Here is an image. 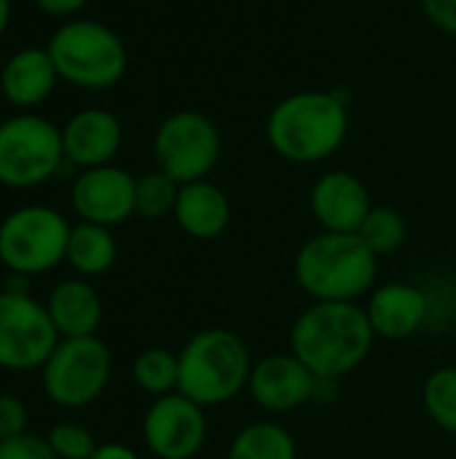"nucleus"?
<instances>
[{
	"label": "nucleus",
	"mask_w": 456,
	"mask_h": 459,
	"mask_svg": "<svg viewBox=\"0 0 456 459\" xmlns=\"http://www.w3.org/2000/svg\"><path fill=\"white\" fill-rule=\"evenodd\" d=\"M374 342L368 312L357 301H312L290 328V352L328 382L360 368Z\"/></svg>",
	"instance_id": "nucleus-1"
},
{
	"label": "nucleus",
	"mask_w": 456,
	"mask_h": 459,
	"mask_svg": "<svg viewBox=\"0 0 456 459\" xmlns=\"http://www.w3.org/2000/svg\"><path fill=\"white\" fill-rule=\"evenodd\" d=\"M349 102L339 91H296L274 105L266 137L274 153L296 164L333 156L349 132Z\"/></svg>",
	"instance_id": "nucleus-2"
},
{
	"label": "nucleus",
	"mask_w": 456,
	"mask_h": 459,
	"mask_svg": "<svg viewBox=\"0 0 456 459\" xmlns=\"http://www.w3.org/2000/svg\"><path fill=\"white\" fill-rule=\"evenodd\" d=\"M296 285L312 301H357L379 277V255L360 234L320 231L293 258Z\"/></svg>",
	"instance_id": "nucleus-3"
},
{
	"label": "nucleus",
	"mask_w": 456,
	"mask_h": 459,
	"mask_svg": "<svg viewBox=\"0 0 456 459\" xmlns=\"http://www.w3.org/2000/svg\"><path fill=\"white\" fill-rule=\"evenodd\" d=\"M177 393H183L202 409L226 406L242 390H247L253 358L245 339H239V333L228 328L196 331L177 352Z\"/></svg>",
	"instance_id": "nucleus-4"
},
{
	"label": "nucleus",
	"mask_w": 456,
	"mask_h": 459,
	"mask_svg": "<svg viewBox=\"0 0 456 459\" xmlns=\"http://www.w3.org/2000/svg\"><path fill=\"white\" fill-rule=\"evenodd\" d=\"M59 78L81 89H110L126 73V46L105 24L75 19L62 24L48 40Z\"/></svg>",
	"instance_id": "nucleus-5"
},
{
	"label": "nucleus",
	"mask_w": 456,
	"mask_h": 459,
	"mask_svg": "<svg viewBox=\"0 0 456 459\" xmlns=\"http://www.w3.org/2000/svg\"><path fill=\"white\" fill-rule=\"evenodd\" d=\"M65 161L62 129L40 116H13L0 124V183L32 188L48 180Z\"/></svg>",
	"instance_id": "nucleus-6"
},
{
	"label": "nucleus",
	"mask_w": 456,
	"mask_h": 459,
	"mask_svg": "<svg viewBox=\"0 0 456 459\" xmlns=\"http://www.w3.org/2000/svg\"><path fill=\"white\" fill-rule=\"evenodd\" d=\"M110 374V350L97 336L62 339L43 363V390L56 406L83 409L105 393Z\"/></svg>",
	"instance_id": "nucleus-7"
},
{
	"label": "nucleus",
	"mask_w": 456,
	"mask_h": 459,
	"mask_svg": "<svg viewBox=\"0 0 456 459\" xmlns=\"http://www.w3.org/2000/svg\"><path fill=\"white\" fill-rule=\"evenodd\" d=\"M70 226L51 207H22L0 223V261L13 274H43L67 255Z\"/></svg>",
	"instance_id": "nucleus-8"
},
{
	"label": "nucleus",
	"mask_w": 456,
	"mask_h": 459,
	"mask_svg": "<svg viewBox=\"0 0 456 459\" xmlns=\"http://www.w3.org/2000/svg\"><path fill=\"white\" fill-rule=\"evenodd\" d=\"M153 159L156 167L180 186L207 180L220 159V132L204 113L177 110L159 124Z\"/></svg>",
	"instance_id": "nucleus-9"
},
{
	"label": "nucleus",
	"mask_w": 456,
	"mask_h": 459,
	"mask_svg": "<svg viewBox=\"0 0 456 459\" xmlns=\"http://www.w3.org/2000/svg\"><path fill=\"white\" fill-rule=\"evenodd\" d=\"M56 344L59 333L43 304L30 293H0V368H43Z\"/></svg>",
	"instance_id": "nucleus-10"
},
{
	"label": "nucleus",
	"mask_w": 456,
	"mask_h": 459,
	"mask_svg": "<svg viewBox=\"0 0 456 459\" xmlns=\"http://www.w3.org/2000/svg\"><path fill=\"white\" fill-rule=\"evenodd\" d=\"M142 438L153 457L194 459L207 444V417L183 393L153 398L142 417Z\"/></svg>",
	"instance_id": "nucleus-11"
},
{
	"label": "nucleus",
	"mask_w": 456,
	"mask_h": 459,
	"mask_svg": "<svg viewBox=\"0 0 456 459\" xmlns=\"http://www.w3.org/2000/svg\"><path fill=\"white\" fill-rule=\"evenodd\" d=\"M247 393L269 414H288L314 401L317 377L293 355H266L253 363Z\"/></svg>",
	"instance_id": "nucleus-12"
},
{
	"label": "nucleus",
	"mask_w": 456,
	"mask_h": 459,
	"mask_svg": "<svg viewBox=\"0 0 456 459\" xmlns=\"http://www.w3.org/2000/svg\"><path fill=\"white\" fill-rule=\"evenodd\" d=\"M134 183L126 169L105 164L86 169L73 186V207L86 223L97 226H118L134 215Z\"/></svg>",
	"instance_id": "nucleus-13"
},
{
	"label": "nucleus",
	"mask_w": 456,
	"mask_h": 459,
	"mask_svg": "<svg viewBox=\"0 0 456 459\" xmlns=\"http://www.w3.org/2000/svg\"><path fill=\"white\" fill-rule=\"evenodd\" d=\"M309 207L323 231L339 234H357L374 210L366 183L344 169H333L317 178L309 194Z\"/></svg>",
	"instance_id": "nucleus-14"
},
{
	"label": "nucleus",
	"mask_w": 456,
	"mask_h": 459,
	"mask_svg": "<svg viewBox=\"0 0 456 459\" xmlns=\"http://www.w3.org/2000/svg\"><path fill=\"white\" fill-rule=\"evenodd\" d=\"M366 312L376 339L403 342L427 323L430 299L411 282H384L371 290Z\"/></svg>",
	"instance_id": "nucleus-15"
},
{
	"label": "nucleus",
	"mask_w": 456,
	"mask_h": 459,
	"mask_svg": "<svg viewBox=\"0 0 456 459\" xmlns=\"http://www.w3.org/2000/svg\"><path fill=\"white\" fill-rule=\"evenodd\" d=\"M121 140H124L121 121L99 108L75 113L62 129L65 159L83 169L110 164V159L121 148Z\"/></svg>",
	"instance_id": "nucleus-16"
},
{
	"label": "nucleus",
	"mask_w": 456,
	"mask_h": 459,
	"mask_svg": "<svg viewBox=\"0 0 456 459\" xmlns=\"http://www.w3.org/2000/svg\"><path fill=\"white\" fill-rule=\"evenodd\" d=\"M175 223L194 239H215L231 223V202L210 180H194L180 186L175 204Z\"/></svg>",
	"instance_id": "nucleus-17"
},
{
	"label": "nucleus",
	"mask_w": 456,
	"mask_h": 459,
	"mask_svg": "<svg viewBox=\"0 0 456 459\" xmlns=\"http://www.w3.org/2000/svg\"><path fill=\"white\" fill-rule=\"evenodd\" d=\"M56 78L59 73L51 62L48 48H22L3 65L0 89L11 105L35 108L51 94Z\"/></svg>",
	"instance_id": "nucleus-18"
},
{
	"label": "nucleus",
	"mask_w": 456,
	"mask_h": 459,
	"mask_svg": "<svg viewBox=\"0 0 456 459\" xmlns=\"http://www.w3.org/2000/svg\"><path fill=\"white\" fill-rule=\"evenodd\" d=\"M51 323L62 339L94 336L102 323V299L86 280L59 282L46 304Z\"/></svg>",
	"instance_id": "nucleus-19"
},
{
	"label": "nucleus",
	"mask_w": 456,
	"mask_h": 459,
	"mask_svg": "<svg viewBox=\"0 0 456 459\" xmlns=\"http://www.w3.org/2000/svg\"><path fill=\"white\" fill-rule=\"evenodd\" d=\"M118 255V245L110 234L108 226H97V223H78L70 229V239H67V261L70 266L83 274V277H99L105 272L113 269Z\"/></svg>",
	"instance_id": "nucleus-20"
},
{
	"label": "nucleus",
	"mask_w": 456,
	"mask_h": 459,
	"mask_svg": "<svg viewBox=\"0 0 456 459\" xmlns=\"http://www.w3.org/2000/svg\"><path fill=\"white\" fill-rule=\"evenodd\" d=\"M226 459H298V444L280 422L261 420L231 438Z\"/></svg>",
	"instance_id": "nucleus-21"
},
{
	"label": "nucleus",
	"mask_w": 456,
	"mask_h": 459,
	"mask_svg": "<svg viewBox=\"0 0 456 459\" xmlns=\"http://www.w3.org/2000/svg\"><path fill=\"white\" fill-rule=\"evenodd\" d=\"M132 377L137 382V387L153 398L177 393V382H180V358L172 350L164 347H151L145 352L137 355L134 366H132Z\"/></svg>",
	"instance_id": "nucleus-22"
},
{
	"label": "nucleus",
	"mask_w": 456,
	"mask_h": 459,
	"mask_svg": "<svg viewBox=\"0 0 456 459\" xmlns=\"http://www.w3.org/2000/svg\"><path fill=\"white\" fill-rule=\"evenodd\" d=\"M422 406L441 430L456 436V366H441L425 379Z\"/></svg>",
	"instance_id": "nucleus-23"
},
{
	"label": "nucleus",
	"mask_w": 456,
	"mask_h": 459,
	"mask_svg": "<svg viewBox=\"0 0 456 459\" xmlns=\"http://www.w3.org/2000/svg\"><path fill=\"white\" fill-rule=\"evenodd\" d=\"M177 194H180V183H175L167 172L161 169L145 172L134 183V215L148 221L167 218L175 212Z\"/></svg>",
	"instance_id": "nucleus-24"
},
{
	"label": "nucleus",
	"mask_w": 456,
	"mask_h": 459,
	"mask_svg": "<svg viewBox=\"0 0 456 459\" xmlns=\"http://www.w3.org/2000/svg\"><path fill=\"white\" fill-rule=\"evenodd\" d=\"M357 234L376 255H390L406 245L409 223L395 207H374Z\"/></svg>",
	"instance_id": "nucleus-25"
},
{
	"label": "nucleus",
	"mask_w": 456,
	"mask_h": 459,
	"mask_svg": "<svg viewBox=\"0 0 456 459\" xmlns=\"http://www.w3.org/2000/svg\"><path fill=\"white\" fill-rule=\"evenodd\" d=\"M48 446L59 459H91L94 452L99 449L94 444V436L75 425V422H59L48 430Z\"/></svg>",
	"instance_id": "nucleus-26"
},
{
	"label": "nucleus",
	"mask_w": 456,
	"mask_h": 459,
	"mask_svg": "<svg viewBox=\"0 0 456 459\" xmlns=\"http://www.w3.org/2000/svg\"><path fill=\"white\" fill-rule=\"evenodd\" d=\"M0 459H59L48 441L35 436H16L8 441H0Z\"/></svg>",
	"instance_id": "nucleus-27"
},
{
	"label": "nucleus",
	"mask_w": 456,
	"mask_h": 459,
	"mask_svg": "<svg viewBox=\"0 0 456 459\" xmlns=\"http://www.w3.org/2000/svg\"><path fill=\"white\" fill-rule=\"evenodd\" d=\"M27 409L16 395H0V441L24 436Z\"/></svg>",
	"instance_id": "nucleus-28"
},
{
	"label": "nucleus",
	"mask_w": 456,
	"mask_h": 459,
	"mask_svg": "<svg viewBox=\"0 0 456 459\" xmlns=\"http://www.w3.org/2000/svg\"><path fill=\"white\" fill-rule=\"evenodd\" d=\"M422 11L438 30L456 35V0H422Z\"/></svg>",
	"instance_id": "nucleus-29"
},
{
	"label": "nucleus",
	"mask_w": 456,
	"mask_h": 459,
	"mask_svg": "<svg viewBox=\"0 0 456 459\" xmlns=\"http://www.w3.org/2000/svg\"><path fill=\"white\" fill-rule=\"evenodd\" d=\"M40 11L51 13V16H70L78 13L89 0H35Z\"/></svg>",
	"instance_id": "nucleus-30"
},
{
	"label": "nucleus",
	"mask_w": 456,
	"mask_h": 459,
	"mask_svg": "<svg viewBox=\"0 0 456 459\" xmlns=\"http://www.w3.org/2000/svg\"><path fill=\"white\" fill-rule=\"evenodd\" d=\"M91 459H140L137 457V452H132L129 446H124V444H102L97 452H94V457Z\"/></svg>",
	"instance_id": "nucleus-31"
},
{
	"label": "nucleus",
	"mask_w": 456,
	"mask_h": 459,
	"mask_svg": "<svg viewBox=\"0 0 456 459\" xmlns=\"http://www.w3.org/2000/svg\"><path fill=\"white\" fill-rule=\"evenodd\" d=\"M8 19H11V0H0V35L8 27Z\"/></svg>",
	"instance_id": "nucleus-32"
}]
</instances>
